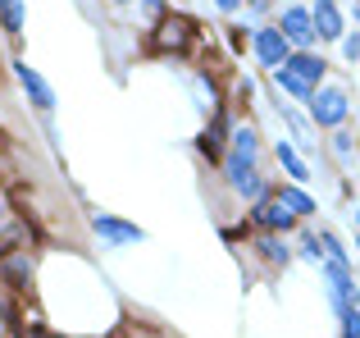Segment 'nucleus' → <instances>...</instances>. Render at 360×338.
Returning <instances> with one entry per match:
<instances>
[{
	"mask_svg": "<svg viewBox=\"0 0 360 338\" xmlns=\"http://www.w3.org/2000/svg\"><path fill=\"white\" fill-rule=\"evenodd\" d=\"M283 69H288V73H297L301 82H310V87H315V92L324 87V78H328V60H324V55H319V51H292Z\"/></svg>",
	"mask_w": 360,
	"mask_h": 338,
	"instance_id": "13",
	"label": "nucleus"
},
{
	"mask_svg": "<svg viewBox=\"0 0 360 338\" xmlns=\"http://www.w3.org/2000/svg\"><path fill=\"white\" fill-rule=\"evenodd\" d=\"M278 5V0H246V9H251V14H264V9H274Z\"/></svg>",
	"mask_w": 360,
	"mask_h": 338,
	"instance_id": "28",
	"label": "nucleus"
},
{
	"mask_svg": "<svg viewBox=\"0 0 360 338\" xmlns=\"http://www.w3.org/2000/svg\"><path fill=\"white\" fill-rule=\"evenodd\" d=\"M342 338H360V306H352L342 315Z\"/></svg>",
	"mask_w": 360,
	"mask_h": 338,
	"instance_id": "26",
	"label": "nucleus"
},
{
	"mask_svg": "<svg viewBox=\"0 0 360 338\" xmlns=\"http://www.w3.org/2000/svg\"><path fill=\"white\" fill-rule=\"evenodd\" d=\"M328 151L338 156V165H352V161H356V151H360V137L352 133V128H338L333 142H328Z\"/></svg>",
	"mask_w": 360,
	"mask_h": 338,
	"instance_id": "19",
	"label": "nucleus"
},
{
	"mask_svg": "<svg viewBox=\"0 0 360 338\" xmlns=\"http://www.w3.org/2000/svg\"><path fill=\"white\" fill-rule=\"evenodd\" d=\"M319 275H324V288H328V306H333V315L342 320L352 306H360V284L352 275V265H338V261H324L319 265Z\"/></svg>",
	"mask_w": 360,
	"mask_h": 338,
	"instance_id": "6",
	"label": "nucleus"
},
{
	"mask_svg": "<svg viewBox=\"0 0 360 338\" xmlns=\"http://www.w3.org/2000/svg\"><path fill=\"white\" fill-rule=\"evenodd\" d=\"M310 14H315V37H319V42H342V37L352 32L338 0H315V5H310Z\"/></svg>",
	"mask_w": 360,
	"mask_h": 338,
	"instance_id": "11",
	"label": "nucleus"
},
{
	"mask_svg": "<svg viewBox=\"0 0 360 338\" xmlns=\"http://www.w3.org/2000/svg\"><path fill=\"white\" fill-rule=\"evenodd\" d=\"M255 161H260V133H255L251 124H238L233 128V142H229V156H224V183H229L242 201H260V196L269 192V183H264V174L255 169Z\"/></svg>",
	"mask_w": 360,
	"mask_h": 338,
	"instance_id": "1",
	"label": "nucleus"
},
{
	"mask_svg": "<svg viewBox=\"0 0 360 338\" xmlns=\"http://www.w3.org/2000/svg\"><path fill=\"white\" fill-rule=\"evenodd\" d=\"M251 32H255V27H242V23H233V27H229V46L242 55L246 46H251Z\"/></svg>",
	"mask_w": 360,
	"mask_h": 338,
	"instance_id": "24",
	"label": "nucleus"
},
{
	"mask_svg": "<svg viewBox=\"0 0 360 338\" xmlns=\"http://www.w3.org/2000/svg\"><path fill=\"white\" fill-rule=\"evenodd\" d=\"M356 233H360V206H356Z\"/></svg>",
	"mask_w": 360,
	"mask_h": 338,
	"instance_id": "32",
	"label": "nucleus"
},
{
	"mask_svg": "<svg viewBox=\"0 0 360 338\" xmlns=\"http://www.w3.org/2000/svg\"><path fill=\"white\" fill-rule=\"evenodd\" d=\"M5 215H9V211H5V196H0V224H5Z\"/></svg>",
	"mask_w": 360,
	"mask_h": 338,
	"instance_id": "30",
	"label": "nucleus"
},
{
	"mask_svg": "<svg viewBox=\"0 0 360 338\" xmlns=\"http://www.w3.org/2000/svg\"><path fill=\"white\" fill-rule=\"evenodd\" d=\"M0 27H5V37H23V27H27V9H23V0H0Z\"/></svg>",
	"mask_w": 360,
	"mask_h": 338,
	"instance_id": "18",
	"label": "nucleus"
},
{
	"mask_svg": "<svg viewBox=\"0 0 360 338\" xmlns=\"http://www.w3.org/2000/svg\"><path fill=\"white\" fill-rule=\"evenodd\" d=\"M27 338H55V334H46V330H32V334H27Z\"/></svg>",
	"mask_w": 360,
	"mask_h": 338,
	"instance_id": "29",
	"label": "nucleus"
},
{
	"mask_svg": "<svg viewBox=\"0 0 360 338\" xmlns=\"http://www.w3.org/2000/svg\"><path fill=\"white\" fill-rule=\"evenodd\" d=\"M137 9L150 18V23H155V18H165V14H169V0H137Z\"/></svg>",
	"mask_w": 360,
	"mask_h": 338,
	"instance_id": "25",
	"label": "nucleus"
},
{
	"mask_svg": "<svg viewBox=\"0 0 360 338\" xmlns=\"http://www.w3.org/2000/svg\"><path fill=\"white\" fill-rule=\"evenodd\" d=\"M196 46V18L169 9L165 18H155L146 32V51L150 55H187Z\"/></svg>",
	"mask_w": 360,
	"mask_h": 338,
	"instance_id": "2",
	"label": "nucleus"
},
{
	"mask_svg": "<svg viewBox=\"0 0 360 338\" xmlns=\"http://www.w3.org/2000/svg\"><path fill=\"white\" fill-rule=\"evenodd\" d=\"M18 242H23V224H0V261L18 251Z\"/></svg>",
	"mask_w": 360,
	"mask_h": 338,
	"instance_id": "22",
	"label": "nucleus"
},
{
	"mask_svg": "<svg viewBox=\"0 0 360 338\" xmlns=\"http://www.w3.org/2000/svg\"><path fill=\"white\" fill-rule=\"evenodd\" d=\"M0 279H5V284L14 288V293H27V288H32V279H37V261L27 256L23 247L9 251V256L0 261Z\"/></svg>",
	"mask_w": 360,
	"mask_h": 338,
	"instance_id": "14",
	"label": "nucleus"
},
{
	"mask_svg": "<svg viewBox=\"0 0 360 338\" xmlns=\"http://www.w3.org/2000/svg\"><path fill=\"white\" fill-rule=\"evenodd\" d=\"M274 192H278V196H283V201H288V206H292V215H297V220H301V224H306V220H310V215H315V211H319V201H315V196H310V192H306V187H301V183H283V187H274Z\"/></svg>",
	"mask_w": 360,
	"mask_h": 338,
	"instance_id": "16",
	"label": "nucleus"
},
{
	"mask_svg": "<svg viewBox=\"0 0 360 338\" xmlns=\"http://www.w3.org/2000/svg\"><path fill=\"white\" fill-rule=\"evenodd\" d=\"M9 69H14V82H18V92L27 96V106H32L37 115H51V110H55V87H51V82H46L27 60H14Z\"/></svg>",
	"mask_w": 360,
	"mask_h": 338,
	"instance_id": "9",
	"label": "nucleus"
},
{
	"mask_svg": "<svg viewBox=\"0 0 360 338\" xmlns=\"http://www.w3.org/2000/svg\"><path fill=\"white\" fill-rule=\"evenodd\" d=\"M269 82H274V87L283 92V96H297L301 106H306V101L315 96V87H310V82H301L297 73H288V69H274V73H269Z\"/></svg>",
	"mask_w": 360,
	"mask_h": 338,
	"instance_id": "17",
	"label": "nucleus"
},
{
	"mask_svg": "<svg viewBox=\"0 0 360 338\" xmlns=\"http://www.w3.org/2000/svg\"><path fill=\"white\" fill-rule=\"evenodd\" d=\"M246 224H251L255 233H292V229H301V220L292 215V206L283 201L274 187L260 196V201L246 206Z\"/></svg>",
	"mask_w": 360,
	"mask_h": 338,
	"instance_id": "4",
	"label": "nucleus"
},
{
	"mask_svg": "<svg viewBox=\"0 0 360 338\" xmlns=\"http://www.w3.org/2000/svg\"><path fill=\"white\" fill-rule=\"evenodd\" d=\"M301 261H310V265H324V247H319V233L315 229H301V247H297Z\"/></svg>",
	"mask_w": 360,
	"mask_h": 338,
	"instance_id": "21",
	"label": "nucleus"
},
{
	"mask_svg": "<svg viewBox=\"0 0 360 338\" xmlns=\"http://www.w3.org/2000/svg\"><path fill=\"white\" fill-rule=\"evenodd\" d=\"M274 156H278L283 174H288L292 183H301V187L310 183V165H306V151H301V146H292V137H283V142H274Z\"/></svg>",
	"mask_w": 360,
	"mask_h": 338,
	"instance_id": "15",
	"label": "nucleus"
},
{
	"mask_svg": "<svg viewBox=\"0 0 360 338\" xmlns=\"http://www.w3.org/2000/svg\"><path fill=\"white\" fill-rule=\"evenodd\" d=\"M338 46H342V60H347V64L356 69V64H360V32H347V37H342Z\"/></svg>",
	"mask_w": 360,
	"mask_h": 338,
	"instance_id": "23",
	"label": "nucleus"
},
{
	"mask_svg": "<svg viewBox=\"0 0 360 338\" xmlns=\"http://www.w3.org/2000/svg\"><path fill=\"white\" fill-rule=\"evenodd\" d=\"M356 251H360V233H356Z\"/></svg>",
	"mask_w": 360,
	"mask_h": 338,
	"instance_id": "33",
	"label": "nucleus"
},
{
	"mask_svg": "<svg viewBox=\"0 0 360 338\" xmlns=\"http://www.w3.org/2000/svg\"><path fill=\"white\" fill-rule=\"evenodd\" d=\"M319 247H324V261H338V265H352V256L342 251V238L333 229H319Z\"/></svg>",
	"mask_w": 360,
	"mask_h": 338,
	"instance_id": "20",
	"label": "nucleus"
},
{
	"mask_svg": "<svg viewBox=\"0 0 360 338\" xmlns=\"http://www.w3.org/2000/svg\"><path fill=\"white\" fill-rule=\"evenodd\" d=\"M251 55H255V60H260L264 69L274 73V69H283V64H288L292 42L278 32V23H260V27L251 32Z\"/></svg>",
	"mask_w": 360,
	"mask_h": 338,
	"instance_id": "8",
	"label": "nucleus"
},
{
	"mask_svg": "<svg viewBox=\"0 0 360 338\" xmlns=\"http://www.w3.org/2000/svg\"><path fill=\"white\" fill-rule=\"evenodd\" d=\"M278 32L292 42V51H315V14L310 5H283L278 9Z\"/></svg>",
	"mask_w": 360,
	"mask_h": 338,
	"instance_id": "7",
	"label": "nucleus"
},
{
	"mask_svg": "<svg viewBox=\"0 0 360 338\" xmlns=\"http://www.w3.org/2000/svg\"><path fill=\"white\" fill-rule=\"evenodd\" d=\"M214 9H219V14H238L242 0H214Z\"/></svg>",
	"mask_w": 360,
	"mask_h": 338,
	"instance_id": "27",
	"label": "nucleus"
},
{
	"mask_svg": "<svg viewBox=\"0 0 360 338\" xmlns=\"http://www.w3.org/2000/svg\"><path fill=\"white\" fill-rule=\"evenodd\" d=\"M251 251L260 256V265H269V270H288L292 256H297V251L288 247V238H283V233H255V238H251Z\"/></svg>",
	"mask_w": 360,
	"mask_h": 338,
	"instance_id": "12",
	"label": "nucleus"
},
{
	"mask_svg": "<svg viewBox=\"0 0 360 338\" xmlns=\"http://www.w3.org/2000/svg\"><path fill=\"white\" fill-rule=\"evenodd\" d=\"M110 5H137V0H110Z\"/></svg>",
	"mask_w": 360,
	"mask_h": 338,
	"instance_id": "31",
	"label": "nucleus"
},
{
	"mask_svg": "<svg viewBox=\"0 0 360 338\" xmlns=\"http://www.w3.org/2000/svg\"><path fill=\"white\" fill-rule=\"evenodd\" d=\"M233 128H238V124H233L229 106H224V101H214L210 124H205V128H201V137H196V156L224 169V156H229V142H233Z\"/></svg>",
	"mask_w": 360,
	"mask_h": 338,
	"instance_id": "5",
	"label": "nucleus"
},
{
	"mask_svg": "<svg viewBox=\"0 0 360 338\" xmlns=\"http://www.w3.org/2000/svg\"><path fill=\"white\" fill-rule=\"evenodd\" d=\"M91 233H96L101 242H110V247H132V242L146 238V229H141V224H128V220H119V215H105V211L91 215Z\"/></svg>",
	"mask_w": 360,
	"mask_h": 338,
	"instance_id": "10",
	"label": "nucleus"
},
{
	"mask_svg": "<svg viewBox=\"0 0 360 338\" xmlns=\"http://www.w3.org/2000/svg\"><path fill=\"white\" fill-rule=\"evenodd\" d=\"M306 119H310V128H319V133H338V128H347V119H352V96H347V87L324 82V87L306 101Z\"/></svg>",
	"mask_w": 360,
	"mask_h": 338,
	"instance_id": "3",
	"label": "nucleus"
}]
</instances>
